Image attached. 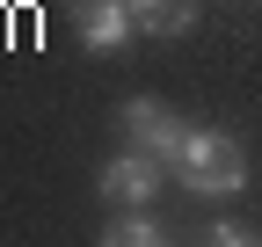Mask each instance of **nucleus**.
Here are the masks:
<instances>
[{"label": "nucleus", "mask_w": 262, "mask_h": 247, "mask_svg": "<svg viewBox=\"0 0 262 247\" xmlns=\"http://www.w3.org/2000/svg\"><path fill=\"white\" fill-rule=\"evenodd\" d=\"M182 189H196V196H241L248 189V153L233 145V138H219V131H196L189 124V138H182V153H175V167H168Z\"/></svg>", "instance_id": "1"}, {"label": "nucleus", "mask_w": 262, "mask_h": 247, "mask_svg": "<svg viewBox=\"0 0 262 247\" xmlns=\"http://www.w3.org/2000/svg\"><path fill=\"white\" fill-rule=\"evenodd\" d=\"M124 138L139 145V153H153L160 167H175V153H182V138H189V124H182L168 102H153V95H131V102H124Z\"/></svg>", "instance_id": "2"}, {"label": "nucleus", "mask_w": 262, "mask_h": 247, "mask_svg": "<svg viewBox=\"0 0 262 247\" xmlns=\"http://www.w3.org/2000/svg\"><path fill=\"white\" fill-rule=\"evenodd\" d=\"M160 167L153 153H139V145H124L117 160H102V175H95V189H102V204H153L160 196Z\"/></svg>", "instance_id": "3"}, {"label": "nucleus", "mask_w": 262, "mask_h": 247, "mask_svg": "<svg viewBox=\"0 0 262 247\" xmlns=\"http://www.w3.org/2000/svg\"><path fill=\"white\" fill-rule=\"evenodd\" d=\"M80 51H124L131 37H139V15H131V0H80Z\"/></svg>", "instance_id": "4"}, {"label": "nucleus", "mask_w": 262, "mask_h": 247, "mask_svg": "<svg viewBox=\"0 0 262 247\" xmlns=\"http://www.w3.org/2000/svg\"><path fill=\"white\" fill-rule=\"evenodd\" d=\"M102 240H110V247H160V240H168V226H160L146 204H124V218H110Z\"/></svg>", "instance_id": "5"}, {"label": "nucleus", "mask_w": 262, "mask_h": 247, "mask_svg": "<svg viewBox=\"0 0 262 247\" xmlns=\"http://www.w3.org/2000/svg\"><path fill=\"white\" fill-rule=\"evenodd\" d=\"M196 29V0H168V8H160V22L146 29V37H189Z\"/></svg>", "instance_id": "6"}, {"label": "nucleus", "mask_w": 262, "mask_h": 247, "mask_svg": "<svg viewBox=\"0 0 262 247\" xmlns=\"http://www.w3.org/2000/svg\"><path fill=\"white\" fill-rule=\"evenodd\" d=\"M204 240H211V247H248V240H255V226H241V218H211V226H204Z\"/></svg>", "instance_id": "7"}, {"label": "nucleus", "mask_w": 262, "mask_h": 247, "mask_svg": "<svg viewBox=\"0 0 262 247\" xmlns=\"http://www.w3.org/2000/svg\"><path fill=\"white\" fill-rule=\"evenodd\" d=\"M160 8H168V0H131V15H139V29H153V22H160Z\"/></svg>", "instance_id": "8"}]
</instances>
